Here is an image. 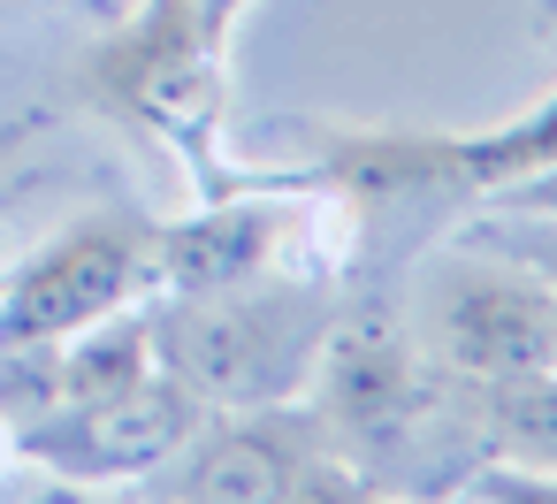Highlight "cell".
<instances>
[{"instance_id":"cell-1","label":"cell","mask_w":557,"mask_h":504,"mask_svg":"<svg viewBox=\"0 0 557 504\" xmlns=\"http://www.w3.org/2000/svg\"><path fill=\"white\" fill-rule=\"evenodd\" d=\"M146 336H153V367L184 382L199 405L260 413V405H290L313 382L321 344H329V298L290 275H252L230 291H176V306H161Z\"/></svg>"},{"instance_id":"cell-2","label":"cell","mask_w":557,"mask_h":504,"mask_svg":"<svg viewBox=\"0 0 557 504\" xmlns=\"http://www.w3.org/2000/svg\"><path fill=\"white\" fill-rule=\"evenodd\" d=\"M245 9L252 0H146L131 32L92 54V93L169 138L184 161H207L230 85V32Z\"/></svg>"},{"instance_id":"cell-3","label":"cell","mask_w":557,"mask_h":504,"mask_svg":"<svg viewBox=\"0 0 557 504\" xmlns=\"http://www.w3.org/2000/svg\"><path fill=\"white\" fill-rule=\"evenodd\" d=\"M329 184L351 199V207H428V199H496L527 176H549L557 169V85L496 123V131H351V138H329Z\"/></svg>"},{"instance_id":"cell-4","label":"cell","mask_w":557,"mask_h":504,"mask_svg":"<svg viewBox=\"0 0 557 504\" xmlns=\"http://www.w3.org/2000/svg\"><path fill=\"white\" fill-rule=\"evenodd\" d=\"M412 344L443 374H458L473 390L527 382V374H557V291L534 268H519V260L450 253L420 283Z\"/></svg>"},{"instance_id":"cell-5","label":"cell","mask_w":557,"mask_h":504,"mask_svg":"<svg viewBox=\"0 0 557 504\" xmlns=\"http://www.w3.org/2000/svg\"><path fill=\"white\" fill-rule=\"evenodd\" d=\"M153 283V222L138 214H92L39 245L0 283V352L9 344H70L92 321H115Z\"/></svg>"},{"instance_id":"cell-6","label":"cell","mask_w":557,"mask_h":504,"mask_svg":"<svg viewBox=\"0 0 557 504\" xmlns=\"http://www.w3.org/2000/svg\"><path fill=\"white\" fill-rule=\"evenodd\" d=\"M199 420H207V405H199L184 382H169V374L153 367V374H138V382H123V390H108V397H70V405H54V413L32 420L16 443H24L39 466L70 474V481H131V474L169 466V458L199 435Z\"/></svg>"},{"instance_id":"cell-7","label":"cell","mask_w":557,"mask_h":504,"mask_svg":"<svg viewBox=\"0 0 557 504\" xmlns=\"http://www.w3.org/2000/svg\"><path fill=\"white\" fill-rule=\"evenodd\" d=\"M329 451L321 420L290 413V405H260V413H230V420H199V435L176 451V504H283L290 481Z\"/></svg>"},{"instance_id":"cell-8","label":"cell","mask_w":557,"mask_h":504,"mask_svg":"<svg viewBox=\"0 0 557 504\" xmlns=\"http://www.w3.org/2000/svg\"><path fill=\"white\" fill-rule=\"evenodd\" d=\"M283 214L275 207H207L176 230H153V275L169 291H230L275 268Z\"/></svg>"},{"instance_id":"cell-9","label":"cell","mask_w":557,"mask_h":504,"mask_svg":"<svg viewBox=\"0 0 557 504\" xmlns=\"http://www.w3.org/2000/svg\"><path fill=\"white\" fill-rule=\"evenodd\" d=\"M481 428H488V458L557 474V374L481 390Z\"/></svg>"},{"instance_id":"cell-10","label":"cell","mask_w":557,"mask_h":504,"mask_svg":"<svg viewBox=\"0 0 557 504\" xmlns=\"http://www.w3.org/2000/svg\"><path fill=\"white\" fill-rule=\"evenodd\" d=\"M473 245H488L496 260H519V268H534L549 291H557V222L549 214H481L473 222Z\"/></svg>"},{"instance_id":"cell-11","label":"cell","mask_w":557,"mask_h":504,"mask_svg":"<svg viewBox=\"0 0 557 504\" xmlns=\"http://www.w3.org/2000/svg\"><path fill=\"white\" fill-rule=\"evenodd\" d=\"M283 504H382V489L351 466V458H336V451H321L298 481H290V496Z\"/></svg>"},{"instance_id":"cell-12","label":"cell","mask_w":557,"mask_h":504,"mask_svg":"<svg viewBox=\"0 0 557 504\" xmlns=\"http://www.w3.org/2000/svg\"><path fill=\"white\" fill-rule=\"evenodd\" d=\"M466 481L481 489V504H557V474H542V466H511V458H481V466H473Z\"/></svg>"},{"instance_id":"cell-13","label":"cell","mask_w":557,"mask_h":504,"mask_svg":"<svg viewBox=\"0 0 557 504\" xmlns=\"http://www.w3.org/2000/svg\"><path fill=\"white\" fill-rule=\"evenodd\" d=\"M496 199H504L511 214H549V222H557V169H549V176H527V184H511V192H496Z\"/></svg>"},{"instance_id":"cell-14","label":"cell","mask_w":557,"mask_h":504,"mask_svg":"<svg viewBox=\"0 0 557 504\" xmlns=\"http://www.w3.org/2000/svg\"><path fill=\"white\" fill-rule=\"evenodd\" d=\"M47 504H92V496H77V489H62V496H47Z\"/></svg>"},{"instance_id":"cell-15","label":"cell","mask_w":557,"mask_h":504,"mask_svg":"<svg viewBox=\"0 0 557 504\" xmlns=\"http://www.w3.org/2000/svg\"><path fill=\"white\" fill-rule=\"evenodd\" d=\"M0 283H9V275H0Z\"/></svg>"},{"instance_id":"cell-16","label":"cell","mask_w":557,"mask_h":504,"mask_svg":"<svg viewBox=\"0 0 557 504\" xmlns=\"http://www.w3.org/2000/svg\"><path fill=\"white\" fill-rule=\"evenodd\" d=\"M169 504H176V496H169Z\"/></svg>"}]
</instances>
